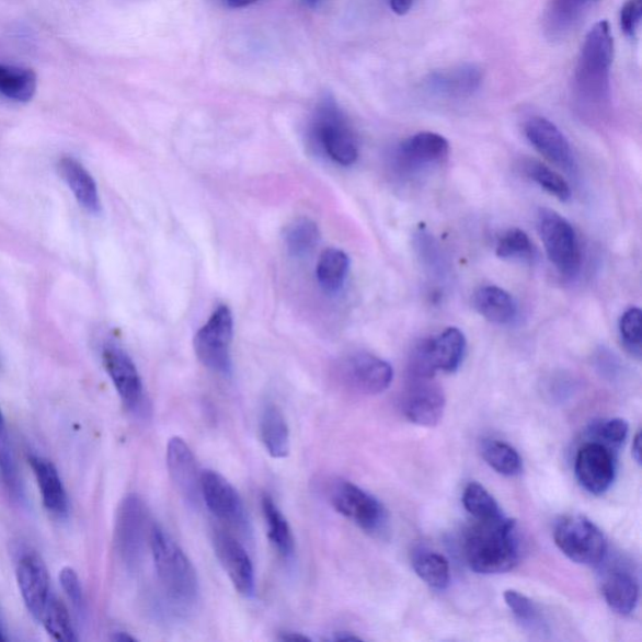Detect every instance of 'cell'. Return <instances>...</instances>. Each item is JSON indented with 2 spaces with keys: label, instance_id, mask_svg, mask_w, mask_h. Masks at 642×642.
<instances>
[{
  "label": "cell",
  "instance_id": "6da1fadb",
  "mask_svg": "<svg viewBox=\"0 0 642 642\" xmlns=\"http://www.w3.org/2000/svg\"><path fill=\"white\" fill-rule=\"evenodd\" d=\"M614 50L609 22L596 23L581 48L574 77L577 102L588 111H603L609 106Z\"/></svg>",
  "mask_w": 642,
  "mask_h": 642
},
{
  "label": "cell",
  "instance_id": "7a4b0ae2",
  "mask_svg": "<svg viewBox=\"0 0 642 642\" xmlns=\"http://www.w3.org/2000/svg\"><path fill=\"white\" fill-rule=\"evenodd\" d=\"M465 558L477 574L496 575L508 572L519 561V543L515 519L505 516L477 524L466 534Z\"/></svg>",
  "mask_w": 642,
  "mask_h": 642
},
{
  "label": "cell",
  "instance_id": "3957f363",
  "mask_svg": "<svg viewBox=\"0 0 642 642\" xmlns=\"http://www.w3.org/2000/svg\"><path fill=\"white\" fill-rule=\"evenodd\" d=\"M150 546L161 589L173 609H193L199 597L197 572L171 535L160 526H153Z\"/></svg>",
  "mask_w": 642,
  "mask_h": 642
},
{
  "label": "cell",
  "instance_id": "277c9868",
  "mask_svg": "<svg viewBox=\"0 0 642 642\" xmlns=\"http://www.w3.org/2000/svg\"><path fill=\"white\" fill-rule=\"evenodd\" d=\"M310 131L312 142L335 163L352 167L357 162V136L333 98H325L318 104Z\"/></svg>",
  "mask_w": 642,
  "mask_h": 642
},
{
  "label": "cell",
  "instance_id": "5b68a950",
  "mask_svg": "<svg viewBox=\"0 0 642 642\" xmlns=\"http://www.w3.org/2000/svg\"><path fill=\"white\" fill-rule=\"evenodd\" d=\"M466 348V336L458 328H448L423 341L412 353L411 378H435L438 371L455 372L461 367Z\"/></svg>",
  "mask_w": 642,
  "mask_h": 642
},
{
  "label": "cell",
  "instance_id": "8992f818",
  "mask_svg": "<svg viewBox=\"0 0 642 642\" xmlns=\"http://www.w3.org/2000/svg\"><path fill=\"white\" fill-rule=\"evenodd\" d=\"M554 543L571 561L595 566L605 559L607 543L601 529L584 516H566L553 532Z\"/></svg>",
  "mask_w": 642,
  "mask_h": 642
},
{
  "label": "cell",
  "instance_id": "52a82bcc",
  "mask_svg": "<svg viewBox=\"0 0 642 642\" xmlns=\"http://www.w3.org/2000/svg\"><path fill=\"white\" fill-rule=\"evenodd\" d=\"M232 337V312L227 306H220L195 335L194 349L197 359L207 369L221 376H230Z\"/></svg>",
  "mask_w": 642,
  "mask_h": 642
},
{
  "label": "cell",
  "instance_id": "ba28073f",
  "mask_svg": "<svg viewBox=\"0 0 642 642\" xmlns=\"http://www.w3.org/2000/svg\"><path fill=\"white\" fill-rule=\"evenodd\" d=\"M329 501L363 531L379 535L385 531L388 523L387 511L372 494L349 481L336 480L329 489Z\"/></svg>",
  "mask_w": 642,
  "mask_h": 642
},
{
  "label": "cell",
  "instance_id": "9c48e42d",
  "mask_svg": "<svg viewBox=\"0 0 642 642\" xmlns=\"http://www.w3.org/2000/svg\"><path fill=\"white\" fill-rule=\"evenodd\" d=\"M539 232L550 262L561 275H577L581 253L576 231L557 211L543 208L539 215Z\"/></svg>",
  "mask_w": 642,
  "mask_h": 642
},
{
  "label": "cell",
  "instance_id": "30bf717a",
  "mask_svg": "<svg viewBox=\"0 0 642 642\" xmlns=\"http://www.w3.org/2000/svg\"><path fill=\"white\" fill-rule=\"evenodd\" d=\"M147 531V509L137 494H128L121 502L115 528V540L121 559L129 570L140 565Z\"/></svg>",
  "mask_w": 642,
  "mask_h": 642
},
{
  "label": "cell",
  "instance_id": "8fae6325",
  "mask_svg": "<svg viewBox=\"0 0 642 642\" xmlns=\"http://www.w3.org/2000/svg\"><path fill=\"white\" fill-rule=\"evenodd\" d=\"M202 497L216 518L241 532H249L244 502L233 485L220 473L215 471L202 473Z\"/></svg>",
  "mask_w": 642,
  "mask_h": 642
},
{
  "label": "cell",
  "instance_id": "7c38bea8",
  "mask_svg": "<svg viewBox=\"0 0 642 642\" xmlns=\"http://www.w3.org/2000/svg\"><path fill=\"white\" fill-rule=\"evenodd\" d=\"M103 366L128 411L142 414L146 395L140 372L129 355L116 345H107L102 354Z\"/></svg>",
  "mask_w": 642,
  "mask_h": 642
},
{
  "label": "cell",
  "instance_id": "4fadbf2b",
  "mask_svg": "<svg viewBox=\"0 0 642 642\" xmlns=\"http://www.w3.org/2000/svg\"><path fill=\"white\" fill-rule=\"evenodd\" d=\"M402 406L408 421L432 428L444 420L446 397L433 378H411Z\"/></svg>",
  "mask_w": 642,
  "mask_h": 642
},
{
  "label": "cell",
  "instance_id": "5bb4252c",
  "mask_svg": "<svg viewBox=\"0 0 642 642\" xmlns=\"http://www.w3.org/2000/svg\"><path fill=\"white\" fill-rule=\"evenodd\" d=\"M341 372L346 385L368 395L386 392L394 378L392 366L369 353L351 355L342 363Z\"/></svg>",
  "mask_w": 642,
  "mask_h": 642
},
{
  "label": "cell",
  "instance_id": "9a60e30c",
  "mask_svg": "<svg viewBox=\"0 0 642 642\" xmlns=\"http://www.w3.org/2000/svg\"><path fill=\"white\" fill-rule=\"evenodd\" d=\"M213 544L216 558L219 559L237 592L242 596L253 597L255 571L244 546L223 531L214 532Z\"/></svg>",
  "mask_w": 642,
  "mask_h": 642
},
{
  "label": "cell",
  "instance_id": "2e32d148",
  "mask_svg": "<svg viewBox=\"0 0 642 642\" xmlns=\"http://www.w3.org/2000/svg\"><path fill=\"white\" fill-rule=\"evenodd\" d=\"M575 472L581 485L594 496H601L615 480V455L601 445L588 442L580 448Z\"/></svg>",
  "mask_w": 642,
  "mask_h": 642
},
{
  "label": "cell",
  "instance_id": "e0dca14e",
  "mask_svg": "<svg viewBox=\"0 0 642 642\" xmlns=\"http://www.w3.org/2000/svg\"><path fill=\"white\" fill-rule=\"evenodd\" d=\"M603 0H548L542 16L546 38L563 42Z\"/></svg>",
  "mask_w": 642,
  "mask_h": 642
},
{
  "label": "cell",
  "instance_id": "ac0fdd59",
  "mask_svg": "<svg viewBox=\"0 0 642 642\" xmlns=\"http://www.w3.org/2000/svg\"><path fill=\"white\" fill-rule=\"evenodd\" d=\"M525 135L546 160L563 170L574 169V153L568 138L551 121L543 117L529 118L525 125Z\"/></svg>",
  "mask_w": 642,
  "mask_h": 642
},
{
  "label": "cell",
  "instance_id": "d6986e66",
  "mask_svg": "<svg viewBox=\"0 0 642 642\" xmlns=\"http://www.w3.org/2000/svg\"><path fill=\"white\" fill-rule=\"evenodd\" d=\"M482 82V69L472 64H465L431 73L425 80V87L438 98L461 100L471 98L481 89Z\"/></svg>",
  "mask_w": 642,
  "mask_h": 642
},
{
  "label": "cell",
  "instance_id": "ffe728a7",
  "mask_svg": "<svg viewBox=\"0 0 642 642\" xmlns=\"http://www.w3.org/2000/svg\"><path fill=\"white\" fill-rule=\"evenodd\" d=\"M168 467L171 479L182 497L197 505L202 497V474H198L193 450L184 439L173 437L169 440Z\"/></svg>",
  "mask_w": 642,
  "mask_h": 642
},
{
  "label": "cell",
  "instance_id": "44dd1931",
  "mask_svg": "<svg viewBox=\"0 0 642 642\" xmlns=\"http://www.w3.org/2000/svg\"><path fill=\"white\" fill-rule=\"evenodd\" d=\"M16 580L25 605L34 618H41L49 597V575L46 563L37 553H25L16 565Z\"/></svg>",
  "mask_w": 642,
  "mask_h": 642
},
{
  "label": "cell",
  "instance_id": "7402d4cb",
  "mask_svg": "<svg viewBox=\"0 0 642 642\" xmlns=\"http://www.w3.org/2000/svg\"><path fill=\"white\" fill-rule=\"evenodd\" d=\"M447 138L435 133H420L406 138L397 150V162L404 170H419L448 159Z\"/></svg>",
  "mask_w": 642,
  "mask_h": 642
},
{
  "label": "cell",
  "instance_id": "603a6c76",
  "mask_svg": "<svg viewBox=\"0 0 642 642\" xmlns=\"http://www.w3.org/2000/svg\"><path fill=\"white\" fill-rule=\"evenodd\" d=\"M259 433L268 455L276 459L289 456L290 429L279 406L265 403L260 413Z\"/></svg>",
  "mask_w": 642,
  "mask_h": 642
},
{
  "label": "cell",
  "instance_id": "cb8c5ba5",
  "mask_svg": "<svg viewBox=\"0 0 642 642\" xmlns=\"http://www.w3.org/2000/svg\"><path fill=\"white\" fill-rule=\"evenodd\" d=\"M59 175L66 181L69 188L85 211L99 214L101 211V199L98 184L91 173L87 171L81 162L73 158H64L58 163Z\"/></svg>",
  "mask_w": 642,
  "mask_h": 642
},
{
  "label": "cell",
  "instance_id": "d4e9b609",
  "mask_svg": "<svg viewBox=\"0 0 642 642\" xmlns=\"http://www.w3.org/2000/svg\"><path fill=\"white\" fill-rule=\"evenodd\" d=\"M30 465L36 474L45 507L54 515H66L68 511L67 493L55 465L37 456L30 457Z\"/></svg>",
  "mask_w": 642,
  "mask_h": 642
},
{
  "label": "cell",
  "instance_id": "484cf974",
  "mask_svg": "<svg viewBox=\"0 0 642 642\" xmlns=\"http://www.w3.org/2000/svg\"><path fill=\"white\" fill-rule=\"evenodd\" d=\"M603 594L611 610L616 614L628 616L637 609L639 584L630 572L616 569L605 577Z\"/></svg>",
  "mask_w": 642,
  "mask_h": 642
},
{
  "label": "cell",
  "instance_id": "4316f807",
  "mask_svg": "<svg viewBox=\"0 0 642 642\" xmlns=\"http://www.w3.org/2000/svg\"><path fill=\"white\" fill-rule=\"evenodd\" d=\"M473 306L490 323L506 325L517 316V307L511 295L498 286H483L473 295Z\"/></svg>",
  "mask_w": 642,
  "mask_h": 642
},
{
  "label": "cell",
  "instance_id": "83f0119b",
  "mask_svg": "<svg viewBox=\"0 0 642 642\" xmlns=\"http://www.w3.org/2000/svg\"><path fill=\"white\" fill-rule=\"evenodd\" d=\"M263 515L267 526V537L274 550L285 561H290L295 554V540L288 519L277 507L275 501L265 494L262 500Z\"/></svg>",
  "mask_w": 642,
  "mask_h": 642
},
{
  "label": "cell",
  "instance_id": "f1b7e54d",
  "mask_svg": "<svg viewBox=\"0 0 642 642\" xmlns=\"http://www.w3.org/2000/svg\"><path fill=\"white\" fill-rule=\"evenodd\" d=\"M349 256L340 249H328L320 255L317 266L318 282L326 293H337L348 277Z\"/></svg>",
  "mask_w": 642,
  "mask_h": 642
},
{
  "label": "cell",
  "instance_id": "f546056e",
  "mask_svg": "<svg viewBox=\"0 0 642 642\" xmlns=\"http://www.w3.org/2000/svg\"><path fill=\"white\" fill-rule=\"evenodd\" d=\"M37 91L32 69L0 65V94L15 102H28Z\"/></svg>",
  "mask_w": 642,
  "mask_h": 642
},
{
  "label": "cell",
  "instance_id": "4dcf8cb0",
  "mask_svg": "<svg viewBox=\"0 0 642 642\" xmlns=\"http://www.w3.org/2000/svg\"><path fill=\"white\" fill-rule=\"evenodd\" d=\"M412 565L419 575L429 587L444 592L450 583V569L444 554L420 550L413 553Z\"/></svg>",
  "mask_w": 642,
  "mask_h": 642
},
{
  "label": "cell",
  "instance_id": "1f68e13d",
  "mask_svg": "<svg viewBox=\"0 0 642 642\" xmlns=\"http://www.w3.org/2000/svg\"><path fill=\"white\" fill-rule=\"evenodd\" d=\"M320 239L317 222L309 218L293 220L284 231L285 247L294 257L309 256L319 245Z\"/></svg>",
  "mask_w": 642,
  "mask_h": 642
},
{
  "label": "cell",
  "instance_id": "d6a6232c",
  "mask_svg": "<svg viewBox=\"0 0 642 642\" xmlns=\"http://www.w3.org/2000/svg\"><path fill=\"white\" fill-rule=\"evenodd\" d=\"M481 454L484 461L502 475L515 477L523 471V459L506 442L485 439L482 442Z\"/></svg>",
  "mask_w": 642,
  "mask_h": 642
},
{
  "label": "cell",
  "instance_id": "836d02e7",
  "mask_svg": "<svg viewBox=\"0 0 642 642\" xmlns=\"http://www.w3.org/2000/svg\"><path fill=\"white\" fill-rule=\"evenodd\" d=\"M39 620L51 638L60 642L77 641L71 616L66 605L54 595H49Z\"/></svg>",
  "mask_w": 642,
  "mask_h": 642
},
{
  "label": "cell",
  "instance_id": "e575fe53",
  "mask_svg": "<svg viewBox=\"0 0 642 642\" xmlns=\"http://www.w3.org/2000/svg\"><path fill=\"white\" fill-rule=\"evenodd\" d=\"M524 172L528 179L536 182L537 185L562 203L569 202L571 198V188L568 181L563 179L560 173L546 167V164L536 160H526L523 163Z\"/></svg>",
  "mask_w": 642,
  "mask_h": 642
},
{
  "label": "cell",
  "instance_id": "d590c367",
  "mask_svg": "<svg viewBox=\"0 0 642 642\" xmlns=\"http://www.w3.org/2000/svg\"><path fill=\"white\" fill-rule=\"evenodd\" d=\"M463 506L480 523H488L503 517L496 500L480 483L472 482L463 492Z\"/></svg>",
  "mask_w": 642,
  "mask_h": 642
},
{
  "label": "cell",
  "instance_id": "8d00e7d4",
  "mask_svg": "<svg viewBox=\"0 0 642 642\" xmlns=\"http://www.w3.org/2000/svg\"><path fill=\"white\" fill-rule=\"evenodd\" d=\"M0 474L5 488L14 498H22V481L8 439L4 416L0 411Z\"/></svg>",
  "mask_w": 642,
  "mask_h": 642
},
{
  "label": "cell",
  "instance_id": "74e56055",
  "mask_svg": "<svg viewBox=\"0 0 642 642\" xmlns=\"http://www.w3.org/2000/svg\"><path fill=\"white\" fill-rule=\"evenodd\" d=\"M503 597H505L509 610L515 615L517 621L523 624L524 629L539 633L546 631V623L539 609L528 597L515 592V589H507Z\"/></svg>",
  "mask_w": 642,
  "mask_h": 642
},
{
  "label": "cell",
  "instance_id": "f35d334b",
  "mask_svg": "<svg viewBox=\"0 0 642 642\" xmlns=\"http://www.w3.org/2000/svg\"><path fill=\"white\" fill-rule=\"evenodd\" d=\"M629 424L621 419L597 422L588 432L589 442L601 445L615 455L628 438Z\"/></svg>",
  "mask_w": 642,
  "mask_h": 642
},
{
  "label": "cell",
  "instance_id": "ab89813d",
  "mask_svg": "<svg viewBox=\"0 0 642 642\" xmlns=\"http://www.w3.org/2000/svg\"><path fill=\"white\" fill-rule=\"evenodd\" d=\"M496 254L501 259L531 260L534 257L532 241L524 230L509 229L500 237Z\"/></svg>",
  "mask_w": 642,
  "mask_h": 642
},
{
  "label": "cell",
  "instance_id": "60d3db41",
  "mask_svg": "<svg viewBox=\"0 0 642 642\" xmlns=\"http://www.w3.org/2000/svg\"><path fill=\"white\" fill-rule=\"evenodd\" d=\"M620 335L624 348L633 357L640 359L642 344V312L639 308H630L623 312L620 319Z\"/></svg>",
  "mask_w": 642,
  "mask_h": 642
},
{
  "label": "cell",
  "instance_id": "b9f144b4",
  "mask_svg": "<svg viewBox=\"0 0 642 642\" xmlns=\"http://www.w3.org/2000/svg\"><path fill=\"white\" fill-rule=\"evenodd\" d=\"M60 585L77 610H82L84 600L80 577L72 568H65L59 575Z\"/></svg>",
  "mask_w": 642,
  "mask_h": 642
},
{
  "label": "cell",
  "instance_id": "7bdbcfd3",
  "mask_svg": "<svg viewBox=\"0 0 642 642\" xmlns=\"http://www.w3.org/2000/svg\"><path fill=\"white\" fill-rule=\"evenodd\" d=\"M642 16V0H628L621 8V30L629 37H635Z\"/></svg>",
  "mask_w": 642,
  "mask_h": 642
},
{
  "label": "cell",
  "instance_id": "ee69618b",
  "mask_svg": "<svg viewBox=\"0 0 642 642\" xmlns=\"http://www.w3.org/2000/svg\"><path fill=\"white\" fill-rule=\"evenodd\" d=\"M413 4L414 0H389L390 10L398 15L410 13Z\"/></svg>",
  "mask_w": 642,
  "mask_h": 642
},
{
  "label": "cell",
  "instance_id": "f6af8a7d",
  "mask_svg": "<svg viewBox=\"0 0 642 642\" xmlns=\"http://www.w3.org/2000/svg\"><path fill=\"white\" fill-rule=\"evenodd\" d=\"M632 457L637 463L641 466V432L637 433L635 438L632 442Z\"/></svg>",
  "mask_w": 642,
  "mask_h": 642
},
{
  "label": "cell",
  "instance_id": "bcb514c9",
  "mask_svg": "<svg viewBox=\"0 0 642 642\" xmlns=\"http://www.w3.org/2000/svg\"><path fill=\"white\" fill-rule=\"evenodd\" d=\"M256 2L257 0H225V3H227L230 8H237V10H239V8L253 5Z\"/></svg>",
  "mask_w": 642,
  "mask_h": 642
},
{
  "label": "cell",
  "instance_id": "7dc6e473",
  "mask_svg": "<svg viewBox=\"0 0 642 642\" xmlns=\"http://www.w3.org/2000/svg\"><path fill=\"white\" fill-rule=\"evenodd\" d=\"M280 640H283V641H301V642L310 641V639L308 637L301 635V633H297V632H285L284 635L280 638Z\"/></svg>",
  "mask_w": 642,
  "mask_h": 642
},
{
  "label": "cell",
  "instance_id": "c3c4849f",
  "mask_svg": "<svg viewBox=\"0 0 642 642\" xmlns=\"http://www.w3.org/2000/svg\"><path fill=\"white\" fill-rule=\"evenodd\" d=\"M334 640L335 641H357V640H360V638L352 635L351 632H337V633H335Z\"/></svg>",
  "mask_w": 642,
  "mask_h": 642
},
{
  "label": "cell",
  "instance_id": "681fc988",
  "mask_svg": "<svg viewBox=\"0 0 642 642\" xmlns=\"http://www.w3.org/2000/svg\"><path fill=\"white\" fill-rule=\"evenodd\" d=\"M112 640L117 641V642H133L136 641V639L131 635H128L127 632H116L115 637L112 638Z\"/></svg>",
  "mask_w": 642,
  "mask_h": 642
},
{
  "label": "cell",
  "instance_id": "f907efd6",
  "mask_svg": "<svg viewBox=\"0 0 642 642\" xmlns=\"http://www.w3.org/2000/svg\"><path fill=\"white\" fill-rule=\"evenodd\" d=\"M303 3H306L309 7L316 5L319 2H321V0H302Z\"/></svg>",
  "mask_w": 642,
  "mask_h": 642
}]
</instances>
